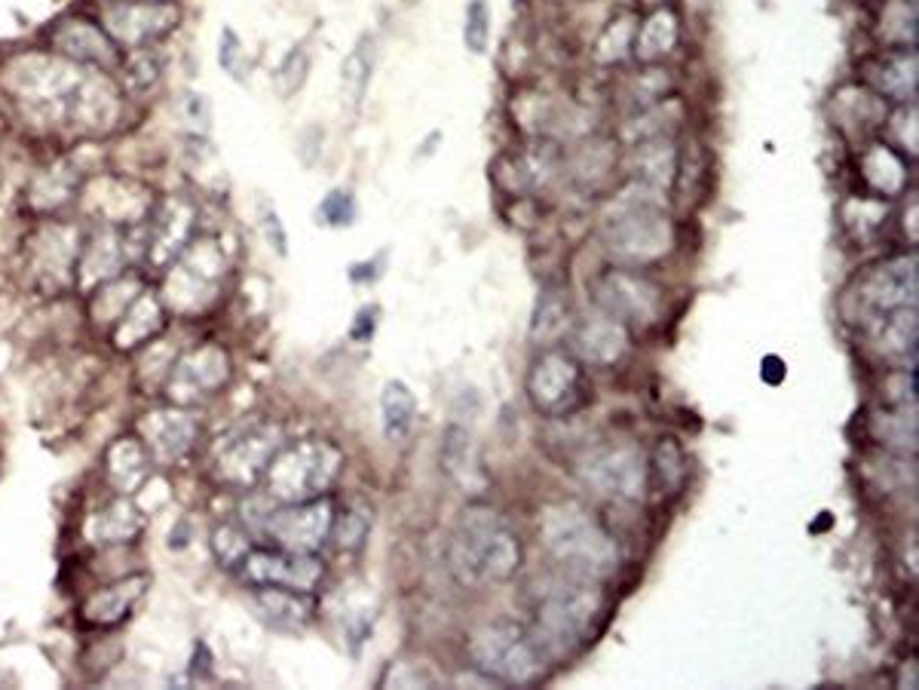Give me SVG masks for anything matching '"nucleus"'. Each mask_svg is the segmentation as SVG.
<instances>
[{"mask_svg":"<svg viewBox=\"0 0 919 690\" xmlns=\"http://www.w3.org/2000/svg\"><path fill=\"white\" fill-rule=\"evenodd\" d=\"M525 558L515 528L488 504H469L448 541V565L463 586H490L518 574Z\"/></svg>","mask_w":919,"mask_h":690,"instance_id":"f257e3e1","label":"nucleus"},{"mask_svg":"<svg viewBox=\"0 0 919 690\" xmlns=\"http://www.w3.org/2000/svg\"><path fill=\"white\" fill-rule=\"evenodd\" d=\"M607 616V599L598 583L564 574L542 586L534 604V632L551 660L583 651L595 639Z\"/></svg>","mask_w":919,"mask_h":690,"instance_id":"f03ea898","label":"nucleus"},{"mask_svg":"<svg viewBox=\"0 0 919 690\" xmlns=\"http://www.w3.org/2000/svg\"><path fill=\"white\" fill-rule=\"evenodd\" d=\"M539 541L564 574L600 583L619 565V550L613 534L586 506H549L539 518Z\"/></svg>","mask_w":919,"mask_h":690,"instance_id":"7ed1b4c3","label":"nucleus"},{"mask_svg":"<svg viewBox=\"0 0 919 690\" xmlns=\"http://www.w3.org/2000/svg\"><path fill=\"white\" fill-rule=\"evenodd\" d=\"M469 657L481 676L512 688H530L542 681L551 663L537 632L512 620H493L478 626L469 639Z\"/></svg>","mask_w":919,"mask_h":690,"instance_id":"20e7f679","label":"nucleus"},{"mask_svg":"<svg viewBox=\"0 0 919 690\" xmlns=\"http://www.w3.org/2000/svg\"><path fill=\"white\" fill-rule=\"evenodd\" d=\"M343 469L338 445L325 439L282 445L264 473V488L276 504H301L329 492Z\"/></svg>","mask_w":919,"mask_h":690,"instance_id":"39448f33","label":"nucleus"},{"mask_svg":"<svg viewBox=\"0 0 919 690\" xmlns=\"http://www.w3.org/2000/svg\"><path fill=\"white\" fill-rule=\"evenodd\" d=\"M527 399L542 418L561 420L592 402V383L570 350H546L527 371Z\"/></svg>","mask_w":919,"mask_h":690,"instance_id":"423d86ee","label":"nucleus"},{"mask_svg":"<svg viewBox=\"0 0 919 690\" xmlns=\"http://www.w3.org/2000/svg\"><path fill=\"white\" fill-rule=\"evenodd\" d=\"M604 243L610 255L641 268L662 259L672 249L674 234L668 218L653 203L641 200V203H625L613 212L604 224Z\"/></svg>","mask_w":919,"mask_h":690,"instance_id":"0eeeda50","label":"nucleus"},{"mask_svg":"<svg viewBox=\"0 0 919 690\" xmlns=\"http://www.w3.org/2000/svg\"><path fill=\"white\" fill-rule=\"evenodd\" d=\"M579 479L607 501H641L649 485L647 455L632 443H604L579 460Z\"/></svg>","mask_w":919,"mask_h":690,"instance_id":"6e6552de","label":"nucleus"},{"mask_svg":"<svg viewBox=\"0 0 919 690\" xmlns=\"http://www.w3.org/2000/svg\"><path fill=\"white\" fill-rule=\"evenodd\" d=\"M282 445L285 443H282L280 427H273V424H255V427L231 433L215 448V476L221 485L252 488L257 479H264L270 460Z\"/></svg>","mask_w":919,"mask_h":690,"instance_id":"1a4fd4ad","label":"nucleus"},{"mask_svg":"<svg viewBox=\"0 0 919 690\" xmlns=\"http://www.w3.org/2000/svg\"><path fill=\"white\" fill-rule=\"evenodd\" d=\"M331 525H334V509L329 497L322 494L313 501L267 509L261 518V534L285 553H316L319 546L329 541Z\"/></svg>","mask_w":919,"mask_h":690,"instance_id":"9d476101","label":"nucleus"},{"mask_svg":"<svg viewBox=\"0 0 919 690\" xmlns=\"http://www.w3.org/2000/svg\"><path fill=\"white\" fill-rule=\"evenodd\" d=\"M852 301L858 304V322L870 325L898 308L917 304V255L892 259L864 273L856 283Z\"/></svg>","mask_w":919,"mask_h":690,"instance_id":"9b49d317","label":"nucleus"},{"mask_svg":"<svg viewBox=\"0 0 919 690\" xmlns=\"http://www.w3.org/2000/svg\"><path fill=\"white\" fill-rule=\"evenodd\" d=\"M598 308L623 325H649L662 310L659 285L632 271H610L595 283Z\"/></svg>","mask_w":919,"mask_h":690,"instance_id":"f8f14e48","label":"nucleus"},{"mask_svg":"<svg viewBox=\"0 0 919 690\" xmlns=\"http://www.w3.org/2000/svg\"><path fill=\"white\" fill-rule=\"evenodd\" d=\"M252 586H285V590L313 592L325 577L322 558L313 553H285V550H252L239 565Z\"/></svg>","mask_w":919,"mask_h":690,"instance_id":"ddd939ff","label":"nucleus"},{"mask_svg":"<svg viewBox=\"0 0 919 690\" xmlns=\"http://www.w3.org/2000/svg\"><path fill=\"white\" fill-rule=\"evenodd\" d=\"M175 19L178 13L172 10L169 3H135V0H117V3H108L101 10V22H105V31L110 35V40L117 47H126V50H147L154 40H159L163 35H169L175 28Z\"/></svg>","mask_w":919,"mask_h":690,"instance_id":"4468645a","label":"nucleus"},{"mask_svg":"<svg viewBox=\"0 0 919 690\" xmlns=\"http://www.w3.org/2000/svg\"><path fill=\"white\" fill-rule=\"evenodd\" d=\"M231 378V362L218 347H199L169 371L166 396L175 406H194L199 399L215 396L218 387H224Z\"/></svg>","mask_w":919,"mask_h":690,"instance_id":"2eb2a0df","label":"nucleus"},{"mask_svg":"<svg viewBox=\"0 0 919 690\" xmlns=\"http://www.w3.org/2000/svg\"><path fill=\"white\" fill-rule=\"evenodd\" d=\"M138 430L145 439L147 455L159 467H172L178 464L196 443V420L182 411V408H163V411H150L138 420Z\"/></svg>","mask_w":919,"mask_h":690,"instance_id":"dca6fc26","label":"nucleus"},{"mask_svg":"<svg viewBox=\"0 0 919 690\" xmlns=\"http://www.w3.org/2000/svg\"><path fill=\"white\" fill-rule=\"evenodd\" d=\"M628 325L619 320H613L607 313L592 317V320L576 322V329L570 332V353H574L583 366H598V369H610L628 350Z\"/></svg>","mask_w":919,"mask_h":690,"instance_id":"f3484780","label":"nucleus"},{"mask_svg":"<svg viewBox=\"0 0 919 690\" xmlns=\"http://www.w3.org/2000/svg\"><path fill=\"white\" fill-rule=\"evenodd\" d=\"M52 47L61 56H68L74 62H89L98 68H110V65L120 62V50L117 43L110 40L108 31H101L96 22H86V19H71L52 35Z\"/></svg>","mask_w":919,"mask_h":690,"instance_id":"a211bd4d","label":"nucleus"},{"mask_svg":"<svg viewBox=\"0 0 919 690\" xmlns=\"http://www.w3.org/2000/svg\"><path fill=\"white\" fill-rule=\"evenodd\" d=\"M252 608L267 626L301 632L313 620L316 602H313V592L285 590V586H255Z\"/></svg>","mask_w":919,"mask_h":690,"instance_id":"6ab92c4d","label":"nucleus"},{"mask_svg":"<svg viewBox=\"0 0 919 690\" xmlns=\"http://www.w3.org/2000/svg\"><path fill=\"white\" fill-rule=\"evenodd\" d=\"M868 332L886 362L913 369V362H917V304L898 308L880 320H873Z\"/></svg>","mask_w":919,"mask_h":690,"instance_id":"aec40b11","label":"nucleus"},{"mask_svg":"<svg viewBox=\"0 0 919 690\" xmlns=\"http://www.w3.org/2000/svg\"><path fill=\"white\" fill-rule=\"evenodd\" d=\"M145 574L117 580V583H110L105 590L92 592L84 602V608H80V616H84L89 626H114V623H120V620L129 616V611L145 595Z\"/></svg>","mask_w":919,"mask_h":690,"instance_id":"412c9836","label":"nucleus"},{"mask_svg":"<svg viewBox=\"0 0 919 690\" xmlns=\"http://www.w3.org/2000/svg\"><path fill=\"white\" fill-rule=\"evenodd\" d=\"M145 531V518L129 501H110L86 518V537L96 546H123L133 543Z\"/></svg>","mask_w":919,"mask_h":690,"instance_id":"4be33fe9","label":"nucleus"},{"mask_svg":"<svg viewBox=\"0 0 919 690\" xmlns=\"http://www.w3.org/2000/svg\"><path fill=\"white\" fill-rule=\"evenodd\" d=\"M868 80L880 96H889L894 101H907L917 89V52L901 50L880 56L868 68Z\"/></svg>","mask_w":919,"mask_h":690,"instance_id":"5701e85b","label":"nucleus"},{"mask_svg":"<svg viewBox=\"0 0 919 690\" xmlns=\"http://www.w3.org/2000/svg\"><path fill=\"white\" fill-rule=\"evenodd\" d=\"M441 473L457 485H469L472 476H478L476 443H472V427H466L460 420H451L441 433V451H439Z\"/></svg>","mask_w":919,"mask_h":690,"instance_id":"b1692460","label":"nucleus"},{"mask_svg":"<svg viewBox=\"0 0 919 690\" xmlns=\"http://www.w3.org/2000/svg\"><path fill=\"white\" fill-rule=\"evenodd\" d=\"M105 469H108L110 485L120 494L138 492V485H145L147 473H150V455L141 443L135 439H117L108 448L105 457Z\"/></svg>","mask_w":919,"mask_h":690,"instance_id":"393cba45","label":"nucleus"},{"mask_svg":"<svg viewBox=\"0 0 919 690\" xmlns=\"http://www.w3.org/2000/svg\"><path fill=\"white\" fill-rule=\"evenodd\" d=\"M417 424V399L404 381H387L380 393V427L387 443H404Z\"/></svg>","mask_w":919,"mask_h":690,"instance_id":"a878e982","label":"nucleus"},{"mask_svg":"<svg viewBox=\"0 0 919 690\" xmlns=\"http://www.w3.org/2000/svg\"><path fill=\"white\" fill-rule=\"evenodd\" d=\"M163 322L166 320H163V308H159L157 298L141 295L120 317V325L114 332V344L120 347V350H133L138 344H147L163 329Z\"/></svg>","mask_w":919,"mask_h":690,"instance_id":"bb28decb","label":"nucleus"},{"mask_svg":"<svg viewBox=\"0 0 919 690\" xmlns=\"http://www.w3.org/2000/svg\"><path fill=\"white\" fill-rule=\"evenodd\" d=\"M374 38H362L353 47V52L343 59L341 65V93L350 108H359L365 99V89L371 84V71H374Z\"/></svg>","mask_w":919,"mask_h":690,"instance_id":"cd10ccee","label":"nucleus"},{"mask_svg":"<svg viewBox=\"0 0 919 690\" xmlns=\"http://www.w3.org/2000/svg\"><path fill=\"white\" fill-rule=\"evenodd\" d=\"M677 43V26L668 13H656L635 35V56L644 62H656Z\"/></svg>","mask_w":919,"mask_h":690,"instance_id":"c85d7f7f","label":"nucleus"},{"mask_svg":"<svg viewBox=\"0 0 919 690\" xmlns=\"http://www.w3.org/2000/svg\"><path fill=\"white\" fill-rule=\"evenodd\" d=\"M684 476L686 467L681 445L674 443V439H662L659 448H656V457L649 464V482H659V488H665L668 494H677Z\"/></svg>","mask_w":919,"mask_h":690,"instance_id":"c756f323","label":"nucleus"},{"mask_svg":"<svg viewBox=\"0 0 919 690\" xmlns=\"http://www.w3.org/2000/svg\"><path fill=\"white\" fill-rule=\"evenodd\" d=\"M368 528H371V516L365 509L362 506H346L341 516H334L329 537H334L338 550H359L365 543Z\"/></svg>","mask_w":919,"mask_h":690,"instance_id":"7c9ffc66","label":"nucleus"},{"mask_svg":"<svg viewBox=\"0 0 919 690\" xmlns=\"http://www.w3.org/2000/svg\"><path fill=\"white\" fill-rule=\"evenodd\" d=\"M212 550L224 567H239L245 555L252 553V537H248V531L236 528V525H221L212 534Z\"/></svg>","mask_w":919,"mask_h":690,"instance_id":"2f4dec72","label":"nucleus"},{"mask_svg":"<svg viewBox=\"0 0 919 690\" xmlns=\"http://www.w3.org/2000/svg\"><path fill=\"white\" fill-rule=\"evenodd\" d=\"M310 65H313V59H310V50H306V47H294V50L282 59V65L276 68V96H280V99H292L294 93L304 87L306 77H310Z\"/></svg>","mask_w":919,"mask_h":690,"instance_id":"473e14b6","label":"nucleus"},{"mask_svg":"<svg viewBox=\"0 0 919 690\" xmlns=\"http://www.w3.org/2000/svg\"><path fill=\"white\" fill-rule=\"evenodd\" d=\"M488 40H490L488 3H485V0H469V7H466V19H463L466 50L481 56V52L488 50Z\"/></svg>","mask_w":919,"mask_h":690,"instance_id":"72a5a7b5","label":"nucleus"},{"mask_svg":"<svg viewBox=\"0 0 919 690\" xmlns=\"http://www.w3.org/2000/svg\"><path fill=\"white\" fill-rule=\"evenodd\" d=\"M316 222L325 227H350L355 222V200L350 191H331L329 197L319 203Z\"/></svg>","mask_w":919,"mask_h":690,"instance_id":"f704fd0d","label":"nucleus"},{"mask_svg":"<svg viewBox=\"0 0 919 690\" xmlns=\"http://www.w3.org/2000/svg\"><path fill=\"white\" fill-rule=\"evenodd\" d=\"M123 80L133 93H145L147 87H154L159 80V62L150 50H135V56L126 62Z\"/></svg>","mask_w":919,"mask_h":690,"instance_id":"c9c22d12","label":"nucleus"},{"mask_svg":"<svg viewBox=\"0 0 919 690\" xmlns=\"http://www.w3.org/2000/svg\"><path fill=\"white\" fill-rule=\"evenodd\" d=\"M218 65L224 75L231 77V80H239L243 84L245 71H248V65H245V50H243V40L236 38V31L233 28H224L221 31V40H218Z\"/></svg>","mask_w":919,"mask_h":690,"instance_id":"e433bc0d","label":"nucleus"},{"mask_svg":"<svg viewBox=\"0 0 919 690\" xmlns=\"http://www.w3.org/2000/svg\"><path fill=\"white\" fill-rule=\"evenodd\" d=\"M184 117H187V124L199 126V129L206 133L208 124H212V111H208L206 96H199V93H187V96H184Z\"/></svg>","mask_w":919,"mask_h":690,"instance_id":"4c0bfd02","label":"nucleus"},{"mask_svg":"<svg viewBox=\"0 0 919 690\" xmlns=\"http://www.w3.org/2000/svg\"><path fill=\"white\" fill-rule=\"evenodd\" d=\"M264 236H267L270 246L276 249L280 255H285V243H289V240H285V231H282V222L276 212H267V215H264Z\"/></svg>","mask_w":919,"mask_h":690,"instance_id":"58836bf2","label":"nucleus"},{"mask_svg":"<svg viewBox=\"0 0 919 690\" xmlns=\"http://www.w3.org/2000/svg\"><path fill=\"white\" fill-rule=\"evenodd\" d=\"M374 325H378V308L359 310V317H355V325H353L355 341H365V338H371V334H374Z\"/></svg>","mask_w":919,"mask_h":690,"instance_id":"ea45409f","label":"nucleus"},{"mask_svg":"<svg viewBox=\"0 0 919 690\" xmlns=\"http://www.w3.org/2000/svg\"><path fill=\"white\" fill-rule=\"evenodd\" d=\"M766 369H763V378L770 383H779L784 378V362L779 357H766V362H763Z\"/></svg>","mask_w":919,"mask_h":690,"instance_id":"a19ab883","label":"nucleus"}]
</instances>
